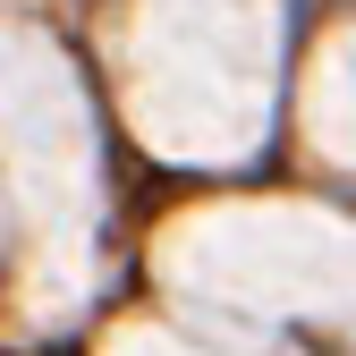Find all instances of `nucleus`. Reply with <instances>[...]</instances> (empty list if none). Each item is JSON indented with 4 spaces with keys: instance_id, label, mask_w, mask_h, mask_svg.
<instances>
[{
    "instance_id": "obj_1",
    "label": "nucleus",
    "mask_w": 356,
    "mask_h": 356,
    "mask_svg": "<svg viewBox=\"0 0 356 356\" xmlns=\"http://www.w3.org/2000/svg\"><path fill=\"white\" fill-rule=\"evenodd\" d=\"M153 85L145 119L187 145H238L263 94V0H145Z\"/></svg>"
},
{
    "instance_id": "obj_2",
    "label": "nucleus",
    "mask_w": 356,
    "mask_h": 356,
    "mask_svg": "<svg viewBox=\"0 0 356 356\" xmlns=\"http://www.w3.org/2000/svg\"><path fill=\"white\" fill-rule=\"evenodd\" d=\"M314 119H323V136L339 153H356V34H339V51L314 76Z\"/></svg>"
}]
</instances>
